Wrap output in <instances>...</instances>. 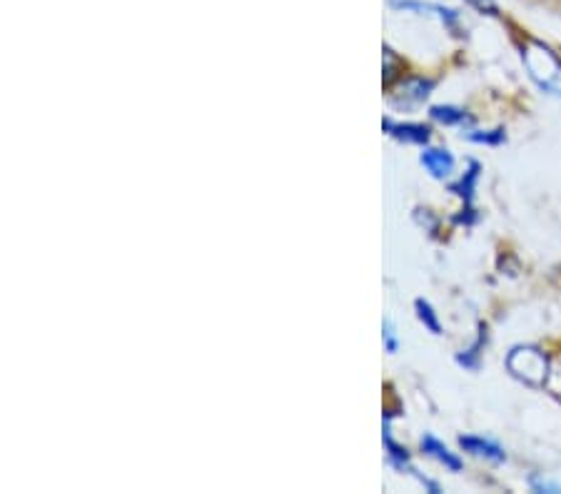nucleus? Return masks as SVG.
<instances>
[{
  "instance_id": "9b49d317",
  "label": "nucleus",
  "mask_w": 561,
  "mask_h": 494,
  "mask_svg": "<svg viewBox=\"0 0 561 494\" xmlns=\"http://www.w3.org/2000/svg\"><path fill=\"white\" fill-rule=\"evenodd\" d=\"M385 443H387V449H389V460H392L394 467H400V470L410 467V455H407V449H402L400 445H394L392 437H389V435H385Z\"/></svg>"
},
{
  "instance_id": "1a4fd4ad",
  "label": "nucleus",
  "mask_w": 561,
  "mask_h": 494,
  "mask_svg": "<svg viewBox=\"0 0 561 494\" xmlns=\"http://www.w3.org/2000/svg\"><path fill=\"white\" fill-rule=\"evenodd\" d=\"M477 177H479V165L477 163H472L469 165V173L459 180V185H455L451 187V191H455L457 195H461L465 197L467 203H472V197H474V185H477Z\"/></svg>"
},
{
  "instance_id": "4468645a",
  "label": "nucleus",
  "mask_w": 561,
  "mask_h": 494,
  "mask_svg": "<svg viewBox=\"0 0 561 494\" xmlns=\"http://www.w3.org/2000/svg\"><path fill=\"white\" fill-rule=\"evenodd\" d=\"M531 490L534 492H561V484H554L541 478H531Z\"/></svg>"
},
{
  "instance_id": "2eb2a0df",
  "label": "nucleus",
  "mask_w": 561,
  "mask_h": 494,
  "mask_svg": "<svg viewBox=\"0 0 561 494\" xmlns=\"http://www.w3.org/2000/svg\"><path fill=\"white\" fill-rule=\"evenodd\" d=\"M385 345H387V349H389V353H397V347H400V345H397V335H394V325H392V322H385Z\"/></svg>"
},
{
  "instance_id": "f8f14e48",
  "label": "nucleus",
  "mask_w": 561,
  "mask_h": 494,
  "mask_svg": "<svg viewBox=\"0 0 561 494\" xmlns=\"http://www.w3.org/2000/svg\"><path fill=\"white\" fill-rule=\"evenodd\" d=\"M467 3L482 15H500V5L494 0H467Z\"/></svg>"
},
{
  "instance_id": "f257e3e1",
  "label": "nucleus",
  "mask_w": 561,
  "mask_h": 494,
  "mask_svg": "<svg viewBox=\"0 0 561 494\" xmlns=\"http://www.w3.org/2000/svg\"><path fill=\"white\" fill-rule=\"evenodd\" d=\"M522 58L527 62L534 83L545 90V93L561 97V60L557 58V53L547 48L545 43L529 41L527 48L522 50Z\"/></svg>"
},
{
  "instance_id": "9d476101",
  "label": "nucleus",
  "mask_w": 561,
  "mask_h": 494,
  "mask_svg": "<svg viewBox=\"0 0 561 494\" xmlns=\"http://www.w3.org/2000/svg\"><path fill=\"white\" fill-rule=\"evenodd\" d=\"M414 308H417V314H420V320L424 322V328L432 330V335H442V325L437 320V312L432 310V305L427 300H417V302H414Z\"/></svg>"
},
{
  "instance_id": "f03ea898",
  "label": "nucleus",
  "mask_w": 561,
  "mask_h": 494,
  "mask_svg": "<svg viewBox=\"0 0 561 494\" xmlns=\"http://www.w3.org/2000/svg\"><path fill=\"white\" fill-rule=\"evenodd\" d=\"M506 367L529 388H541L549 377V359L539 347H514L510 359H506Z\"/></svg>"
},
{
  "instance_id": "0eeeda50",
  "label": "nucleus",
  "mask_w": 561,
  "mask_h": 494,
  "mask_svg": "<svg viewBox=\"0 0 561 494\" xmlns=\"http://www.w3.org/2000/svg\"><path fill=\"white\" fill-rule=\"evenodd\" d=\"M434 88L432 80H424V78H412L407 80L404 88H402V101H397V105H404V107H412L422 101H427L430 90Z\"/></svg>"
},
{
  "instance_id": "6e6552de",
  "label": "nucleus",
  "mask_w": 561,
  "mask_h": 494,
  "mask_svg": "<svg viewBox=\"0 0 561 494\" xmlns=\"http://www.w3.org/2000/svg\"><path fill=\"white\" fill-rule=\"evenodd\" d=\"M432 118L445 123V125H461L469 120V115L465 111H459V107L437 105V107H432Z\"/></svg>"
},
{
  "instance_id": "7ed1b4c3",
  "label": "nucleus",
  "mask_w": 561,
  "mask_h": 494,
  "mask_svg": "<svg viewBox=\"0 0 561 494\" xmlns=\"http://www.w3.org/2000/svg\"><path fill=\"white\" fill-rule=\"evenodd\" d=\"M459 445L465 452L474 455V457H482V460H490L494 464H502L506 462V452L502 445H496L494 439H484V437H474V435H467V437H459Z\"/></svg>"
},
{
  "instance_id": "39448f33",
  "label": "nucleus",
  "mask_w": 561,
  "mask_h": 494,
  "mask_svg": "<svg viewBox=\"0 0 561 494\" xmlns=\"http://www.w3.org/2000/svg\"><path fill=\"white\" fill-rule=\"evenodd\" d=\"M422 452L434 457V460L445 464L447 470H451V472H459V470H461V460H459V457H457L455 452H449V447L442 445L439 439L434 437V435H424V437H422Z\"/></svg>"
},
{
  "instance_id": "ddd939ff",
  "label": "nucleus",
  "mask_w": 561,
  "mask_h": 494,
  "mask_svg": "<svg viewBox=\"0 0 561 494\" xmlns=\"http://www.w3.org/2000/svg\"><path fill=\"white\" fill-rule=\"evenodd\" d=\"M467 138L474 140V142H486V146H500V142L504 140V130H494V135H490V133H484V135L469 133Z\"/></svg>"
},
{
  "instance_id": "20e7f679",
  "label": "nucleus",
  "mask_w": 561,
  "mask_h": 494,
  "mask_svg": "<svg viewBox=\"0 0 561 494\" xmlns=\"http://www.w3.org/2000/svg\"><path fill=\"white\" fill-rule=\"evenodd\" d=\"M422 165L430 170L434 177H449L451 170H455V158H451L449 150H442V148H430L422 152Z\"/></svg>"
},
{
  "instance_id": "423d86ee",
  "label": "nucleus",
  "mask_w": 561,
  "mask_h": 494,
  "mask_svg": "<svg viewBox=\"0 0 561 494\" xmlns=\"http://www.w3.org/2000/svg\"><path fill=\"white\" fill-rule=\"evenodd\" d=\"M385 130L389 135H394L397 140H404V142H417V146H422V142H430L432 138V130L427 128V125H397V123H389L385 120Z\"/></svg>"
}]
</instances>
